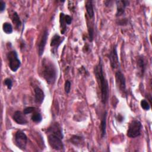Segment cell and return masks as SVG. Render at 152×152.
Segmentation results:
<instances>
[{
  "mask_svg": "<svg viewBox=\"0 0 152 152\" xmlns=\"http://www.w3.org/2000/svg\"><path fill=\"white\" fill-rule=\"evenodd\" d=\"M2 29L3 31L6 33V34H11L13 31L12 26L10 23H4L2 25Z\"/></svg>",
  "mask_w": 152,
  "mask_h": 152,
  "instance_id": "cell-18",
  "label": "cell"
},
{
  "mask_svg": "<svg viewBox=\"0 0 152 152\" xmlns=\"http://www.w3.org/2000/svg\"><path fill=\"white\" fill-rule=\"evenodd\" d=\"M64 40V37H61L57 34H55L53 36V37L51 39L50 45L53 49V53L56 52V50H57L58 47L63 42Z\"/></svg>",
  "mask_w": 152,
  "mask_h": 152,
  "instance_id": "cell-12",
  "label": "cell"
},
{
  "mask_svg": "<svg viewBox=\"0 0 152 152\" xmlns=\"http://www.w3.org/2000/svg\"><path fill=\"white\" fill-rule=\"evenodd\" d=\"M12 23L15 24V26L17 27H20L21 26V22L20 21V17L18 16V15L15 12L14 13V14L12 15Z\"/></svg>",
  "mask_w": 152,
  "mask_h": 152,
  "instance_id": "cell-20",
  "label": "cell"
},
{
  "mask_svg": "<svg viewBox=\"0 0 152 152\" xmlns=\"http://www.w3.org/2000/svg\"><path fill=\"white\" fill-rule=\"evenodd\" d=\"M48 141L51 148L55 150H62L64 147L62 142L63 134L62 129L58 123L53 124L48 128Z\"/></svg>",
  "mask_w": 152,
  "mask_h": 152,
  "instance_id": "cell-2",
  "label": "cell"
},
{
  "mask_svg": "<svg viewBox=\"0 0 152 152\" xmlns=\"http://www.w3.org/2000/svg\"><path fill=\"white\" fill-rule=\"evenodd\" d=\"M4 84L8 88V89L9 90L11 89L12 87V81L11 78H5L4 81Z\"/></svg>",
  "mask_w": 152,
  "mask_h": 152,
  "instance_id": "cell-23",
  "label": "cell"
},
{
  "mask_svg": "<svg viewBox=\"0 0 152 152\" xmlns=\"http://www.w3.org/2000/svg\"><path fill=\"white\" fill-rule=\"evenodd\" d=\"M88 32L89 40L90 42H92L94 37V28L92 26L88 25Z\"/></svg>",
  "mask_w": 152,
  "mask_h": 152,
  "instance_id": "cell-22",
  "label": "cell"
},
{
  "mask_svg": "<svg viewBox=\"0 0 152 152\" xmlns=\"http://www.w3.org/2000/svg\"><path fill=\"white\" fill-rule=\"evenodd\" d=\"M85 7L87 11V14L89 18H93L94 16V12L93 9V5L92 1H87L85 3Z\"/></svg>",
  "mask_w": 152,
  "mask_h": 152,
  "instance_id": "cell-16",
  "label": "cell"
},
{
  "mask_svg": "<svg viewBox=\"0 0 152 152\" xmlns=\"http://www.w3.org/2000/svg\"><path fill=\"white\" fill-rule=\"evenodd\" d=\"M140 104H141V107L145 110H148L150 108V105L149 103L148 102V101H147L145 99H143L141 101Z\"/></svg>",
  "mask_w": 152,
  "mask_h": 152,
  "instance_id": "cell-21",
  "label": "cell"
},
{
  "mask_svg": "<svg viewBox=\"0 0 152 152\" xmlns=\"http://www.w3.org/2000/svg\"><path fill=\"white\" fill-rule=\"evenodd\" d=\"M35 110H36V108L34 107H27L24 109L23 113H24V115H27L32 112H34Z\"/></svg>",
  "mask_w": 152,
  "mask_h": 152,
  "instance_id": "cell-25",
  "label": "cell"
},
{
  "mask_svg": "<svg viewBox=\"0 0 152 152\" xmlns=\"http://www.w3.org/2000/svg\"><path fill=\"white\" fill-rule=\"evenodd\" d=\"M34 101L37 104H42L44 100L45 94L43 91L39 88V87H36L34 88Z\"/></svg>",
  "mask_w": 152,
  "mask_h": 152,
  "instance_id": "cell-13",
  "label": "cell"
},
{
  "mask_svg": "<svg viewBox=\"0 0 152 152\" xmlns=\"http://www.w3.org/2000/svg\"><path fill=\"white\" fill-rule=\"evenodd\" d=\"M42 66L43 77L48 84H53L57 78V69L55 65L50 59L44 58Z\"/></svg>",
  "mask_w": 152,
  "mask_h": 152,
  "instance_id": "cell-3",
  "label": "cell"
},
{
  "mask_svg": "<svg viewBox=\"0 0 152 152\" xmlns=\"http://www.w3.org/2000/svg\"><path fill=\"white\" fill-rule=\"evenodd\" d=\"M31 119L34 122H36V123H39L42 121V117L41 114L39 112H36V111L34 112L33 114L31 116Z\"/></svg>",
  "mask_w": 152,
  "mask_h": 152,
  "instance_id": "cell-19",
  "label": "cell"
},
{
  "mask_svg": "<svg viewBox=\"0 0 152 152\" xmlns=\"http://www.w3.org/2000/svg\"><path fill=\"white\" fill-rule=\"evenodd\" d=\"M71 143L74 144L75 146H78L83 142V137L78 136V135H73L70 138Z\"/></svg>",
  "mask_w": 152,
  "mask_h": 152,
  "instance_id": "cell-17",
  "label": "cell"
},
{
  "mask_svg": "<svg viewBox=\"0 0 152 152\" xmlns=\"http://www.w3.org/2000/svg\"><path fill=\"white\" fill-rule=\"evenodd\" d=\"M107 112L104 111L100 121V132L102 138H104L106 134V118H107Z\"/></svg>",
  "mask_w": 152,
  "mask_h": 152,
  "instance_id": "cell-15",
  "label": "cell"
},
{
  "mask_svg": "<svg viewBox=\"0 0 152 152\" xmlns=\"http://www.w3.org/2000/svg\"><path fill=\"white\" fill-rule=\"evenodd\" d=\"M109 59L110 61V66L113 69H117L119 66V61L117 52L116 45H114L112 49L110 50L109 55Z\"/></svg>",
  "mask_w": 152,
  "mask_h": 152,
  "instance_id": "cell-8",
  "label": "cell"
},
{
  "mask_svg": "<svg viewBox=\"0 0 152 152\" xmlns=\"http://www.w3.org/2000/svg\"><path fill=\"white\" fill-rule=\"evenodd\" d=\"M94 74L99 84L101 93V101L105 104L109 98V84L107 79L104 75L102 59L99 58V63L94 67Z\"/></svg>",
  "mask_w": 152,
  "mask_h": 152,
  "instance_id": "cell-1",
  "label": "cell"
},
{
  "mask_svg": "<svg viewBox=\"0 0 152 152\" xmlns=\"http://www.w3.org/2000/svg\"><path fill=\"white\" fill-rule=\"evenodd\" d=\"M6 7V5H5V2H4L3 1H0V11L1 12H2Z\"/></svg>",
  "mask_w": 152,
  "mask_h": 152,
  "instance_id": "cell-26",
  "label": "cell"
},
{
  "mask_svg": "<svg viewBox=\"0 0 152 152\" xmlns=\"http://www.w3.org/2000/svg\"><path fill=\"white\" fill-rule=\"evenodd\" d=\"M48 37V31L47 29H45L43 33L42 36L41 37V39L39 42V46H38V53L39 56H42L45 47L46 45Z\"/></svg>",
  "mask_w": 152,
  "mask_h": 152,
  "instance_id": "cell-10",
  "label": "cell"
},
{
  "mask_svg": "<svg viewBox=\"0 0 152 152\" xmlns=\"http://www.w3.org/2000/svg\"><path fill=\"white\" fill-rule=\"evenodd\" d=\"M71 86V82L69 80H66L65 83V84H64V90H65V91L66 93L68 94L70 92Z\"/></svg>",
  "mask_w": 152,
  "mask_h": 152,
  "instance_id": "cell-24",
  "label": "cell"
},
{
  "mask_svg": "<svg viewBox=\"0 0 152 152\" xmlns=\"http://www.w3.org/2000/svg\"><path fill=\"white\" fill-rule=\"evenodd\" d=\"M129 1H116V17H120L122 15L125 13V8L128 5Z\"/></svg>",
  "mask_w": 152,
  "mask_h": 152,
  "instance_id": "cell-9",
  "label": "cell"
},
{
  "mask_svg": "<svg viewBox=\"0 0 152 152\" xmlns=\"http://www.w3.org/2000/svg\"><path fill=\"white\" fill-rule=\"evenodd\" d=\"M12 118L17 124L20 125H26L28 123V121L24 116V113L19 110L14 112Z\"/></svg>",
  "mask_w": 152,
  "mask_h": 152,
  "instance_id": "cell-11",
  "label": "cell"
},
{
  "mask_svg": "<svg viewBox=\"0 0 152 152\" xmlns=\"http://www.w3.org/2000/svg\"><path fill=\"white\" fill-rule=\"evenodd\" d=\"M27 142V137L26 134L21 131H17L15 134V144L20 149L24 150Z\"/></svg>",
  "mask_w": 152,
  "mask_h": 152,
  "instance_id": "cell-7",
  "label": "cell"
},
{
  "mask_svg": "<svg viewBox=\"0 0 152 152\" xmlns=\"http://www.w3.org/2000/svg\"><path fill=\"white\" fill-rule=\"evenodd\" d=\"M7 57L10 69L13 72L17 71L21 66V62L18 58L17 52L14 50L10 51L7 53Z\"/></svg>",
  "mask_w": 152,
  "mask_h": 152,
  "instance_id": "cell-5",
  "label": "cell"
},
{
  "mask_svg": "<svg viewBox=\"0 0 152 152\" xmlns=\"http://www.w3.org/2000/svg\"><path fill=\"white\" fill-rule=\"evenodd\" d=\"M115 79L116 83L118 90L120 92L124 94L126 96L127 91L126 88V81L124 75L121 71H118L115 73Z\"/></svg>",
  "mask_w": 152,
  "mask_h": 152,
  "instance_id": "cell-6",
  "label": "cell"
},
{
  "mask_svg": "<svg viewBox=\"0 0 152 152\" xmlns=\"http://www.w3.org/2000/svg\"><path fill=\"white\" fill-rule=\"evenodd\" d=\"M137 68L139 72V75L140 77H143L145 70V64L144 62V58L142 55L139 56L137 61Z\"/></svg>",
  "mask_w": 152,
  "mask_h": 152,
  "instance_id": "cell-14",
  "label": "cell"
},
{
  "mask_svg": "<svg viewBox=\"0 0 152 152\" xmlns=\"http://www.w3.org/2000/svg\"><path fill=\"white\" fill-rule=\"evenodd\" d=\"M128 24V20L126 18L122 19L119 22H118V24L119 26H125Z\"/></svg>",
  "mask_w": 152,
  "mask_h": 152,
  "instance_id": "cell-27",
  "label": "cell"
},
{
  "mask_svg": "<svg viewBox=\"0 0 152 152\" xmlns=\"http://www.w3.org/2000/svg\"><path fill=\"white\" fill-rule=\"evenodd\" d=\"M142 124L139 120H132L128 126L127 131V136L130 138H136L141 135Z\"/></svg>",
  "mask_w": 152,
  "mask_h": 152,
  "instance_id": "cell-4",
  "label": "cell"
}]
</instances>
